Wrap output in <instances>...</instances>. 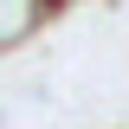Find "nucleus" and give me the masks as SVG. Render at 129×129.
Here are the masks:
<instances>
[{"label": "nucleus", "mask_w": 129, "mask_h": 129, "mask_svg": "<svg viewBox=\"0 0 129 129\" xmlns=\"http://www.w3.org/2000/svg\"><path fill=\"white\" fill-rule=\"evenodd\" d=\"M39 19H45V7H39V0H0V52L19 45Z\"/></svg>", "instance_id": "f257e3e1"}]
</instances>
